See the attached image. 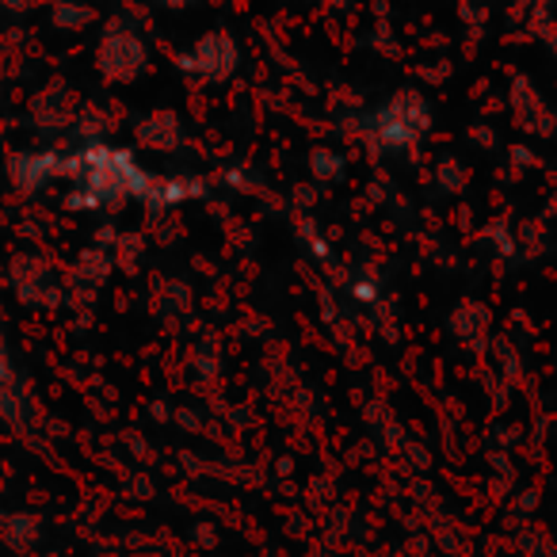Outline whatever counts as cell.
Returning <instances> with one entry per match:
<instances>
[]
</instances>
